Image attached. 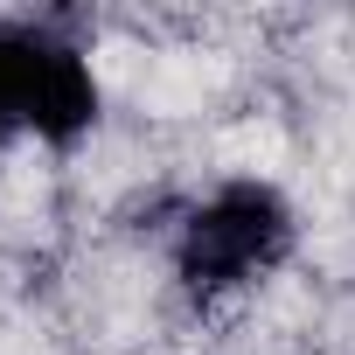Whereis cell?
<instances>
[{
  "mask_svg": "<svg viewBox=\"0 0 355 355\" xmlns=\"http://www.w3.org/2000/svg\"><path fill=\"white\" fill-rule=\"evenodd\" d=\"M49 49H56V28L49 21H0V146L28 139Z\"/></svg>",
  "mask_w": 355,
  "mask_h": 355,
  "instance_id": "cell-2",
  "label": "cell"
},
{
  "mask_svg": "<svg viewBox=\"0 0 355 355\" xmlns=\"http://www.w3.org/2000/svg\"><path fill=\"white\" fill-rule=\"evenodd\" d=\"M293 251V202L258 182V174H237V182H216L174 230V279H182L196 300H223L258 286L265 272H279Z\"/></svg>",
  "mask_w": 355,
  "mask_h": 355,
  "instance_id": "cell-1",
  "label": "cell"
}]
</instances>
